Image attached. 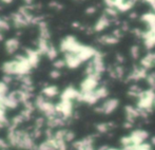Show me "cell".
<instances>
[{"label":"cell","mask_w":155,"mask_h":150,"mask_svg":"<svg viewBox=\"0 0 155 150\" xmlns=\"http://www.w3.org/2000/svg\"><path fill=\"white\" fill-rule=\"evenodd\" d=\"M6 147H8V144H6V142L3 140V138H0V148L5 149Z\"/></svg>","instance_id":"4dcf8cb0"},{"label":"cell","mask_w":155,"mask_h":150,"mask_svg":"<svg viewBox=\"0 0 155 150\" xmlns=\"http://www.w3.org/2000/svg\"><path fill=\"white\" fill-rule=\"evenodd\" d=\"M74 138H75V134H74L72 131H68V130H67V133H65V138H64L65 142H67V143L72 142V141L74 140Z\"/></svg>","instance_id":"484cf974"},{"label":"cell","mask_w":155,"mask_h":150,"mask_svg":"<svg viewBox=\"0 0 155 150\" xmlns=\"http://www.w3.org/2000/svg\"><path fill=\"white\" fill-rule=\"evenodd\" d=\"M119 39L116 38L113 35H104L102 37H100L99 41L101 43H104V45H115V43L118 42Z\"/></svg>","instance_id":"d6986e66"},{"label":"cell","mask_w":155,"mask_h":150,"mask_svg":"<svg viewBox=\"0 0 155 150\" xmlns=\"http://www.w3.org/2000/svg\"><path fill=\"white\" fill-rule=\"evenodd\" d=\"M49 43H48V40L42 38H39V42H38V53L39 55H42V54H47L48 51H49Z\"/></svg>","instance_id":"ac0fdd59"},{"label":"cell","mask_w":155,"mask_h":150,"mask_svg":"<svg viewBox=\"0 0 155 150\" xmlns=\"http://www.w3.org/2000/svg\"><path fill=\"white\" fill-rule=\"evenodd\" d=\"M84 45H80L79 42H77L75 38L73 36H68L64 39H62L61 43H60V50L63 53H73V54H78L81 51Z\"/></svg>","instance_id":"6da1fadb"},{"label":"cell","mask_w":155,"mask_h":150,"mask_svg":"<svg viewBox=\"0 0 155 150\" xmlns=\"http://www.w3.org/2000/svg\"><path fill=\"white\" fill-rule=\"evenodd\" d=\"M110 23H111V20L109 19V17L107 16L106 14H104L99 19H98L97 22H96L95 27H94V31L95 32L102 31V30H104L107 27H109Z\"/></svg>","instance_id":"8fae6325"},{"label":"cell","mask_w":155,"mask_h":150,"mask_svg":"<svg viewBox=\"0 0 155 150\" xmlns=\"http://www.w3.org/2000/svg\"><path fill=\"white\" fill-rule=\"evenodd\" d=\"M152 56H153V60H154V65H155V53H152Z\"/></svg>","instance_id":"8d00e7d4"},{"label":"cell","mask_w":155,"mask_h":150,"mask_svg":"<svg viewBox=\"0 0 155 150\" xmlns=\"http://www.w3.org/2000/svg\"><path fill=\"white\" fill-rule=\"evenodd\" d=\"M23 1H25V3L28 4V5H30V4L32 3V1H33V0H23Z\"/></svg>","instance_id":"836d02e7"},{"label":"cell","mask_w":155,"mask_h":150,"mask_svg":"<svg viewBox=\"0 0 155 150\" xmlns=\"http://www.w3.org/2000/svg\"><path fill=\"white\" fill-rule=\"evenodd\" d=\"M96 129H97V131L99 132V133H106L108 130L111 129V124H106V123L99 124V125H97Z\"/></svg>","instance_id":"44dd1931"},{"label":"cell","mask_w":155,"mask_h":150,"mask_svg":"<svg viewBox=\"0 0 155 150\" xmlns=\"http://www.w3.org/2000/svg\"><path fill=\"white\" fill-rule=\"evenodd\" d=\"M50 6H51V8H58V10H60V8H62V5H61V4H59V3H58V2H56V1H52L51 3H50Z\"/></svg>","instance_id":"83f0119b"},{"label":"cell","mask_w":155,"mask_h":150,"mask_svg":"<svg viewBox=\"0 0 155 150\" xmlns=\"http://www.w3.org/2000/svg\"><path fill=\"white\" fill-rule=\"evenodd\" d=\"M42 93L48 97H53L58 93V89L56 86H49V87H45V88L43 89Z\"/></svg>","instance_id":"ffe728a7"},{"label":"cell","mask_w":155,"mask_h":150,"mask_svg":"<svg viewBox=\"0 0 155 150\" xmlns=\"http://www.w3.org/2000/svg\"><path fill=\"white\" fill-rule=\"evenodd\" d=\"M143 39L145 41V47L148 50L155 47V27L149 28V30L143 32Z\"/></svg>","instance_id":"52a82bcc"},{"label":"cell","mask_w":155,"mask_h":150,"mask_svg":"<svg viewBox=\"0 0 155 150\" xmlns=\"http://www.w3.org/2000/svg\"><path fill=\"white\" fill-rule=\"evenodd\" d=\"M2 39H3V36H2V34H0V41H1Z\"/></svg>","instance_id":"74e56055"},{"label":"cell","mask_w":155,"mask_h":150,"mask_svg":"<svg viewBox=\"0 0 155 150\" xmlns=\"http://www.w3.org/2000/svg\"><path fill=\"white\" fill-rule=\"evenodd\" d=\"M154 60H153V56H152V53H149L140 60V67H143L146 70H149L152 67H154Z\"/></svg>","instance_id":"2e32d148"},{"label":"cell","mask_w":155,"mask_h":150,"mask_svg":"<svg viewBox=\"0 0 155 150\" xmlns=\"http://www.w3.org/2000/svg\"><path fill=\"white\" fill-rule=\"evenodd\" d=\"M118 105H119L118 99L111 98V99H108V101L104 102L99 108L96 109V111L101 112V113H104V114H111V113H113L117 108H118Z\"/></svg>","instance_id":"5b68a950"},{"label":"cell","mask_w":155,"mask_h":150,"mask_svg":"<svg viewBox=\"0 0 155 150\" xmlns=\"http://www.w3.org/2000/svg\"><path fill=\"white\" fill-rule=\"evenodd\" d=\"M95 12H96L95 6H90V8H87V11H86V13H87V14H89V15L94 14Z\"/></svg>","instance_id":"f546056e"},{"label":"cell","mask_w":155,"mask_h":150,"mask_svg":"<svg viewBox=\"0 0 155 150\" xmlns=\"http://www.w3.org/2000/svg\"><path fill=\"white\" fill-rule=\"evenodd\" d=\"M151 144L155 146V136H153V138H151Z\"/></svg>","instance_id":"e575fe53"},{"label":"cell","mask_w":155,"mask_h":150,"mask_svg":"<svg viewBox=\"0 0 155 150\" xmlns=\"http://www.w3.org/2000/svg\"><path fill=\"white\" fill-rule=\"evenodd\" d=\"M38 150H57V141L54 138H48L45 142L39 145Z\"/></svg>","instance_id":"4fadbf2b"},{"label":"cell","mask_w":155,"mask_h":150,"mask_svg":"<svg viewBox=\"0 0 155 150\" xmlns=\"http://www.w3.org/2000/svg\"><path fill=\"white\" fill-rule=\"evenodd\" d=\"M47 55H48V57H49L50 59H52V60L55 59V58L57 57V51H56V49L53 47V45H50L49 51H48Z\"/></svg>","instance_id":"603a6c76"},{"label":"cell","mask_w":155,"mask_h":150,"mask_svg":"<svg viewBox=\"0 0 155 150\" xmlns=\"http://www.w3.org/2000/svg\"><path fill=\"white\" fill-rule=\"evenodd\" d=\"M19 47V41L16 38H11L6 40L5 42V50L8 54H13L15 51H17Z\"/></svg>","instance_id":"9a60e30c"},{"label":"cell","mask_w":155,"mask_h":150,"mask_svg":"<svg viewBox=\"0 0 155 150\" xmlns=\"http://www.w3.org/2000/svg\"><path fill=\"white\" fill-rule=\"evenodd\" d=\"M50 75H51L52 78H58L60 76V73H59V71H58V70H54V71H52V72L50 73Z\"/></svg>","instance_id":"f1b7e54d"},{"label":"cell","mask_w":155,"mask_h":150,"mask_svg":"<svg viewBox=\"0 0 155 150\" xmlns=\"http://www.w3.org/2000/svg\"><path fill=\"white\" fill-rule=\"evenodd\" d=\"M130 53H131V56H132L134 59H137L139 57V48L137 45H133L130 50Z\"/></svg>","instance_id":"cb8c5ba5"},{"label":"cell","mask_w":155,"mask_h":150,"mask_svg":"<svg viewBox=\"0 0 155 150\" xmlns=\"http://www.w3.org/2000/svg\"><path fill=\"white\" fill-rule=\"evenodd\" d=\"M64 66H65V62L62 59H59V60H57V62H54V67L56 68V70H57V69H61Z\"/></svg>","instance_id":"4316f807"},{"label":"cell","mask_w":155,"mask_h":150,"mask_svg":"<svg viewBox=\"0 0 155 150\" xmlns=\"http://www.w3.org/2000/svg\"><path fill=\"white\" fill-rule=\"evenodd\" d=\"M148 136H149L148 132L145 131V130H141V129L135 130V131H133L132 133L130 134V138H131V141H132L133 145L143 144L145 141L148 138Z\"/></svg>","instance_id":"8992f818"},{"label":"cell","mask_w":155,"mask_h":150,"mask_svg":"<svg viewBox=\"0 0 155 150\" xmlns=\"http://www.w3.org/2000/svg\"><path fill=\"white\" fill-rule=\"evenodd\" d=\"M19 102L20 101L18 98V93L16 91V92H12L8 95H6L5 99H4V106L10 108V109H15L18 106Z\"/></svg>","instance_id":"9c48e42d"},{"label":"cell","mask_w":155,"mask_h":150,"mask_svg":"<svg viewBox=\"0 0 155 150\" xmlns=\"http://www.w3.org/2000/svg\"><path fill=\"white\" fill-rule=\"evenodd\" d=\"M25 51H27V57L31 64L32 68H35L39 62V53L31 49H25Z\"/></svg>","instance_id":"7c38bea8"},{"label":"cell","mask_w":155,"mask_h":150,"mask_svg":"<svg viewBox=\"0 0 155 150\" xmlns=\"http://www.w3.org/2000/svg\"><path fill=\"white\" fill-rule=\"evenodd\" d=\"M100 77L98 76H87V78L81 82V86H80V89L81 93H88V92H92V91H95L97 89L98 86V82H99Z\"/></svg>","instance_id":"3957f363"},{"label":"cell","mask_w":155,"mask_h":150,"mask_svg":"<svg viewBox=\"0 0 155 150\" xmlns=\"http://www.w3.org/2000/svg\"><path fill=\"white\" fill-rule=\"evenodd\" d=\"M80 92H78L73 87L67 88L61 94V101H73V99H78Z\"/></svg>","instance_id":"30bf717a"},{"label":"cell","mask_w":155,"mask_h":150,"mask_svg":"<svg viewBox=\"0 0 155 150\" xmlns=\"http://www.w3.org/2000/svg\"><path fill=\"white\" fill-rule=\"evenodd\" d=\"M16 60H12V62H4L2 66V71L5 73V75H13L16 72Z\"/></svg>","instance_id":"5bb4252c"},{"label":"cell","mask_w":155,"mask_h":150,"mask_svg":"<svg viewBox=\"0 0 155 150\" xmlns=\"http://www.w3.org/2000/svg\"><path fill=\"white\" fill-rule=\"evenodd\" d=\"M154 107H155V102H154Z\"/></svg>","instance_id":"f35d334b"},{"label":"cell","mask_w":155,"mask_h":150,"mask_svg":"<svg viewBox=\"0 0 155 150\" xmlns=\"http://www.w3.org/2000/svg\"><path fill=\"white\" fill-rule=\"evenodd\" d=\"M1 1H3L4 3H11V2H12L13 0H1Z\"/></svg>","instance_id":"d590c367"},{"label":"cell","mask_w":155,"mask_h":150,"mask_svg":"<svg viewBox=\"0 0 155 150\" xmlns=\"http://www.w3.org/2000/svg\"><path fill=\"white\" fill-rule=\"evenodd\" d=\"M35 105L36 107L40 110L41 112H43L47 117H52L57 115V111H56V106L53 105L50 102H47L42 96H38L36 98V102H35Z\"/></svg>","instance_id":"7a4b0ae2"},{"label":"cell","mask_w":155,"mask_h":150,"mask_svg":"<svg viewBox=\"0 0 155 150\" xmlns=\"http://www.w3.org/2000/svg\"><path fill=\"white\" fill-rule=\"evenodd\" d=\"M117 62H119V64H121V62H124V57L121 55H117Z\"/></svg>","instance_id":"d6a6232c"},{"label":"cell","mask_w":155,"mask_h":150,"mask_svg":"<svg viewBox=\"0 0 155 150\" xmlns=\"http://www.w3.org/2000/svg\"><path fill=\"white\" fill-rule=\"evenodd\" d=\"M12 82V77H11L10 75H5L3 77V82H5L6 85H8V82Z\"/></svg>","instance_id":"1f68e13d"},{"label":"cell","mask_w":155,"mask_h":150,"mask_svg":"<svg viewBox=\"0 0 155 150\" xmlns=\"http://www.w3.org/2000/svg\"><path fill=\"white\" fill-rule=\"evenodd\" d=\"M141 20L146 22L149 28L155 27V13H148L141 16Z\"/></svg>","instance_id":"e0dca14e"},{"label":"cell","mask_w":155,"mask_h":150,"mask_svg":"<svg viewBox=\"0 0 155 150\" xmlns=\"http://www.w3.org/2000/svg\"><path fill=\"white\" fill-rule=\"evenodd\" d=\"M8 29H10V25H8V21L0 18V31H2V30H8Z\"/></svg>","instance_id":"d4e9b609"},{"label":"cell","mask_w":155,"mask_h":150,"mask_svg":"<svg viewBox=\"0 0 155 150\" xmlns=\"http://www.w3.org/2000/svg\"><path fill=\"white\" fill-rule=\"evenodd\" d=\"M57 114L61 115L62 118H69L73 113V105L71 101H61L56 106Z\"/></svg>","instance_id":"277c9868"},{"label":"cell","mask_w":155,"mask_h":150,"mask_svg":"<svg viewBox=\"0 0 155 150\" xmlns=\"http://www.w3.org/2000/svg\"><path fill=\"white\" fill-rule=\"evenodd\" d=\"M146 79H147L148 84H149L150 89H153V90H155V72L148 75Z\"/></svg>","instance_id":"7402d4cb"},{"label":"cell","mask_w":155,"mask_h":150,"mask_svg":"<svg viewBox=\"0 0 155 150\" xmlns=\"http://www.w3.org/2000/svg\"><path fill=\"white\" fill-rule=\"evenodd\" d=\"M64 62H65V65L71 69L77 68L82 62L81 60H80V58L78 57L77 54H73V53H65Z\"/></svg>","instance_id":"ba28073f"}]
</instances>
